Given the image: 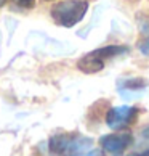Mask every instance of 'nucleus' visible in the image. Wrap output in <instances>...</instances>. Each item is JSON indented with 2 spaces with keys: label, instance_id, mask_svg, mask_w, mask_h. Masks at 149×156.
I'll return each mask as SVG.
<instances>
[{
  "label": "nucleus",
  "instance_id": "obj_1",
  "mask_svg": "<svg viewBox=\"0 0 149 156\" xmlns=\"http://www.w3.org/2000/svg\"><path fill=\"white\" fill-rule=\"evenodd\" d=\"M87 10H88V3L83 2V0H64V2L56 3L51 8V16L58 24L71 27L77 24L79 21H82Z\"/></svg>",
  "mask_w": 149,
  "mask_h": 156
},
{
  "label": "nucleus",
  "instance_id": "obj_2",
  "mask_svg": "<svg viewBox=\"0 0 149 156\" xmlns=\"http://www.w3.org/2000/svg\"><path fill=\"white\" fill-rule=\"evenodd\" d=\"M125 50L127 48H124V47H106V48L95 50L91 53L85 55L79 61V69L82 73H87V74H95L104 68V60L117 56L120 53H125Z\"/></svg>",
  "mask_w": 149,
  "mask_h": 156
},
{
  "label": "nucleus",
  "instance_id": "obj_3",
  "mask_svg": "<svg viewBox=\"0 0 149 156\" xmlns=\"http://www.w3.org/2000/svg\"><path fill=\"white\" fill-rule=\"evenodd\" d=\"M136 118V109L133 106H116L107 111L106 114V124L114 130H120L124 127L131 124V121Z\"/></svg>",
  "mask_w": 149,
  "mask_h": 156
},
{
  "label": "nucleus",
  "instance_id": "obj_4",
  "mask_svg": "<svg viewBox=\"0 0 149 156\" xmlns=\"http://www.w3.org/2000/svg\"><path fill=\"white\" fill-rule=\"evenodd\" d=\"M133 142V137L128 132H119V134H111V135H103L101 137V147L104 151L111 154H119L125 151Z\"/></svg>",
  "mask_w": 149,
  "mask_h": 156
},
{
  "label": "nucleus",
  "instance_id": "obj_5",
  "mask_svg": "<svg viewBox=\"0 0 149 156\" xmlns=\"http://www.w3.org/2000/svg\"><path fill=\"white\" fill-rule=\"evenodd\" d=\"M72 140L74 138L71 135H66V134L55 135V137H51V140H50V150L53 153H66V151L71 153Z\"/></svg>",
  "mask_w": 149,
  "mask_h": 156
},
{
  "label": "nucleus",
  "instance_id": "obj_6",
  "mask_svg": "<svg viewBox=\"0 0 149 156\" xmlns=\"http://www.w3.org/2000/svg\"><path fill=\"white\" fill-rule=\"evenodd\" d=\"M146 85V80L143 79H128L124 82V87L127 90H136V89H143Z\"/></svg>",
  "mask_w": 149,
  "mask_h": 156
},
{
  "label": "nucleus",
  "instance_id": "obj_7",
  "mask_svg": "<svg viewBox=\"0 0 149 156\" xmlns=\"http://www.w3.org/2000/svg\"><path fill=\"white\" fill-rule=\"evenodd\" d=\"M141 32H143V36H144L147 39V42H149V18L143 20V23H141Z\"/></svg>",
  "mask_w": 149,
  "mask_h": 156
},
{
  "label": "nucleus",
  "instance_id": "obj_8",
  "mask_svg": "<svg viewBox=\"0 0 149 156\" xmlns=\"http://www.w3.org/2000/svg\"><path fill=\"white\" fill-rule=\"evenodd\" d=\"M74 156H103V153L100 151V150H91V151L80 153V154H74Z\"/></svg>",
  "mask_w": 149,
  "mask_h": 156
},
{
  "label": "nucleus",
  "instance_id": "obj_9",
  "mask_svg": "<svg viewBox=\"0 0 149 156\" xmlns=\"http://www.w3.org/2000/svg\"><path fill=\"white\" fill-rule=\"evenodd\" d=\"M18 5H22V7H29V5H32V0H15Z\"/></svg>",
  "mask_w": 149,
  "mask_h": 156
},
{
  "label": "nucleus",
  "instance_id": "obj_10",
  "mask_svg": "<svg viewBox=\"0 0 149 156\" xmlns=\"http://www.w3.org/2000/svg\"><path fill=\"white\" fill-rule=\"evenodd\" d=\"M128 156H149V150H147V151H143V153H131Z\"/></svg>",
  "mask_w": 149,
  "mask_h": 156
},
{
  "label": "nucleus",
  "instance_id": "obj_11",
  "mask_svg": "<svg viewBox=\"0 0 149 156\" xmlns=\"http://www.w3.org/2000/svg\"><path fill=\"white\" fill-rule=\"evenodd\" d=\"M5 2H7V0H0V7H2V5H3Z\"/></svg>",
  "mask_w": 149,
  "mask_h": 156
}]
</instances>
